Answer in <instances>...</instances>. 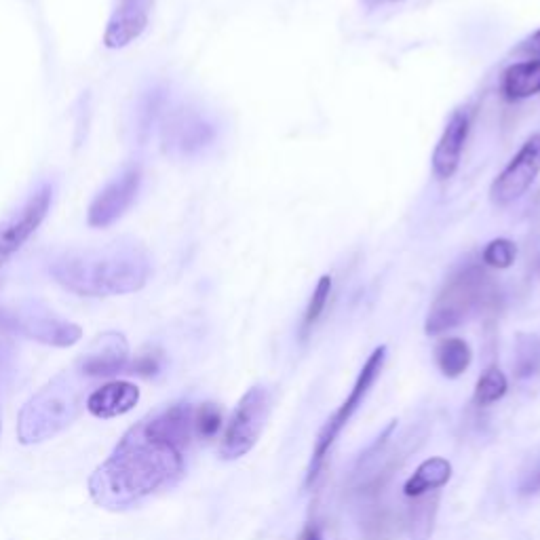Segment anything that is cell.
<instances>
[{
    "label": "cell",
    "instance_id": "obj_1",
    "mask_svg": "<svg viewBox=\"0 0 540 540\" xmlns=\"http://www.w3.org/2000/svg\"><path fill=\"white\" fill-rule=\"evenodd\" d=\"M184 448L173 441L157 412H150L119 439L89 477V496L106 511H127L176 486L186 471Z\"/></svg>",
    "mask_w": 540,
    "mask_h": 540
},
{
    "label": "cell",
    "instance_id": "obj_2",
    "mask_svg": "<svg viewBox=\"0 0 540 540\" xmlns=\"http://www.w3.org/2000/svg\"><path fill=\"white\" fill-rule=\"evenodd\" d=\"M150 256L142 243L119 239L95 247H76L53 258L49 273L68 292L110 298L140 292L150 279Z\"/></svg>",
    "mask_w": 540,
    "mask_h": 540
},
{
    "label": "cell",
    "instance_id": "obj_3",
    "mask_svg": "<svg viewBox=\"0 0 540 540\" xmlns=\"http://www.w3.org/2000/svg\"><path fill=\"white\" fill-rule=\"evenodd\" d=\"M81 378L79 372H64L26 401L17 418V437L24 446L53 439L81 416L87 403Z\"/></svg>",
    "mask_w": 540,
    "mask_h": 540
},
{
    "label": "cell",
    "instance_id": "obj_4",
    "mask_svg": "<svg viewBox=\"0 0 540 540\" xmlns=\"http://www.w3.org/2000/svg\"><path fill=\"white\" fill-rule=\"evenodd\" d=\"M492 298V283L475 264L462 266L443 283L441 292L429 308L427 321H424V332L429 336H439L454 327L465 323L477 308L484 306Z\"/></svg>",
    "mask_w": 540,
    "mask_h": 540
},
{
    "label": "cell",
    "instance_id": "obj_5",
    "mask_svg": "<svg viewBox=\"0 0 540 540\" xmlns=\"http://www.w3.org/2000/svg\"><path fill=\"white\" fill-rule=\"evenodd\" d=\"M0 332L19 334L28 340L66 349L83 338L81 325L57 317L38 302H19L0 306Z\"/></svg>",
    "mask_w": 540,
    "mask_h": 540
},
{
    "label": "cell",
    "instance_id": "obj_6",
    "mask_svg": "<svg viewBox=\"0 0 540 540\" xmlns=\"http://www.w3.org/2000/svg\"><path fill=\"white\" fill-rule=\"evenodd\" d=\"M384 361H387V346H378V349H374V353L368 357V361L363 363V368H361V372H359V376H357V380L353 384L349 397L344 399V403L336 410V414L325 422V427L321 429V433L317 437V443H315L311 467H308V475H306V484L308 486H311L313 481L319 477V471L323 467L325 456L330 454L338 435L342 433V429L346 427V424L351 422L355 412L363 405L365 397H368V393L372 391L378 376L382 374Z\"/></svg>",
    "mask_w": 540,
    "mask_h": 540
},
{
    "label": "cell",
    "instance_id": "obj_7",
    "mask_svg": "<svg viewBox=\"0 0 540 540\" xmlns=\"http://www.w3.org/2000/svg\"><path fill=\"white\" fill-rule=\"evenodd\" d=\"M270 414V395L262 384L249 389L237 403L233 416L228 418L220 441L222 460H239L249 454L260 439V433Z\"/></svg>",
    "mask_w": 540,
    "mask_h": 540
},
{
    "label": "cell",
    "instance_id": "obj_8",
    "mask_svg": "<svg viewBox=\"0 0 540 540\" xmlns=\"http://www.w3.org/2000/svg\"><path fill=\"white\" fill-rule=\"evenodd\" d=\"M53 205V186L49 182L38 186L32 195L0 220V268H5L22 247L30 241Z\"/></svg>",
    "mask_w": 540,
    "mask_h": 540
},
{
    "label": "cell",
    "instance_id": "obj_9",
    "mask_svg": "<svg viewBox=\"0 0 540 540\" xmlns=\"http://www.w3.org/2000/svg\"><path fill=\"white\" fill-rule=\"evenodd\" d=\"M540 173V133L530 135L490 186V201L507 207L522 199Z\"/></svg>",
    "mask_w": 540,
    "mask_h": 540
},
{
    "label": "cell",
    "instance_id": "obj_10",
    "mask_svg": "<svg viewBox=\"0 0 540 540\" xmlns=\"http://www.w3.org/2000/svg\"><path fill=\"white\" fill-rule=\"evenodd\" d=\"M142 167L131 165L108 182L89 205L87 222L93 228H108L119 222L135 203L142 188Z\"/></svg>",
    "mask_w": 540,
    "mask_h": 540
},
{
    "label": "cell",
    "instance_id": "obj_11",
    "mask_svg": "<svg viewBox=\"0 0 540 540\" xmlns=\"http://www.w3.org/2000/svg\"><path fill=\"white\" fill-rule=\"evenodd\" d=\"M214 125H211L203 114L178 108L167 112L161 127V142L167 154H176V157H190L214 142Z\"/></svg>",
    "mask_w": 540,
    "mask_h": 540
},
{
    "label": "cell",
    "instance_id": "obj_12",
    "mask_svg": "<svg viewBox=\"0 0 540 540\" xmlns=\"http://www.w3.org/2000/svg\"><path fill=\"white\" fill-rule=\"evenodd\" d=\"M129 342L119 332H104L95 338L76 361L83 378H112L127 372Z\"/></svg>",
    "mask_w": 540,
    "mask_h": 540
},
{
    "label": "cell",
    "instance_id": "obj_13",
    "mask_svg": "<svg viewBox=\"0 0 540 540\" xmlns=\"http://www.w3.org/2000/svg\"><path fill=\"white\" fill-rule=\"evenodd\" d=\"M471 131V112L467 108H456L441 131V138L433 150L431 167L435 178L446 182L456 176L462 161V152L469 140Z\"/></svg>",
    "mask_w": 540,
    "mask_h": 540
},
{
    "label": "cell",
    "instance_id": "obj_14",
    "mask_svg": "<svg viewBox=\"0 0 540 540\" xmlns=\"http://www.w3.org/2000/svg\"><path fill=\"white\" fill-rule=\"evenodd\" d=\"M157 0H119L112 11L104 32V45L108 49H123L144 34L150 22V13Z\"/></svg>",
    "mask_w": 540,
    "mask_h": 540
},
{
    "label": "cell",
    "instance_id": "obj_15",
    "mask_svg": "<svg viewBox=\"0 0 540 540\" xmlns=\"http://www.w3.org/2000/svg\"><path fill=\"white\" fill-rule=\"evenodd\" d=\"M140 401V389L127 380H110L102 387L95 389L89 397L85 408L95 418H119L131 412Z\"/></svg>",
    "mask_w": 540,
    "mask_h": 540
},
{
    "label": "cell",
    "instance_id": "obj_16",
    "mask_svg": "<svg viewBox=\"0 0 540 540\" xmlns=\"http://www.w3.org/2000/svg\"><path fill=\"white\" fill-rule=\"evenodd\" d=\"M452 479V462L448 458H429L410 475L405 481L403 494L408 498H418L431 492H439L443 486H448Z\"/></svg>",
    "mask_w": 540,
    "mask_h": 540
},
{
    "label": "cell",
    "instance_id": "obj_17",
    "mask_svg": "<svg viewBox=\"0 0 540 540\" xmlns=\"http://www.w3.org/2000/svg\"><path fill=\"white\" fill-rule=\"evenodd\" d=\"M507 100H528L540 93V60L517 62L503 72L500 81Z\"/></svg>",
    "mask_w": 540,
    "mask_h": 540
},
{
    "label": "cell",
    "instance_id": "obj_18",
    "mask_svg": "<svg viewBox=\"0 0 540 540\" xmlns=\"http://www.w3.org/2000/svg\"><path fill=\"white\" fill-rule=\"evenodd\" d=\"M435 361L443 376L458 378L469 370V365L473 361V351L467 340L443 338L435 349Z\"/></svg>",
    "mask_w": 540,
    "mask_h": 540
},
{
    "label": "cell",
    "instance_id": "obj_19",
    "mask_svg": "<svg viewBox=\"0 0 540 540\" xmlns=\"http://www.w3.org/2000/svg\"><path fill=\"white\" fill-rule=\"evenodd\" d=\"M412 500L414 503L408 509V534L412 540H429L435 528L439 492L424 494Z\"/></svg>",
    "mask_w": 540,
    "mask_h": 540
},
{
    "label": "cell",
    "instance_id": "obj_20",
    "mask_svg": "<svg viewBox=\"0 0 540 540\" xmlns=\"http://www.w3.org/2000/svg\"><path fill=\"white\" fill-rule=\"evenodd\" d=\"M513 370L519 380H528L540 374V336L522 334L515 344Z\"/></svg>",
    "mask_w": 540,
    "mask_h": 540
},
{
    "label": "cell",
    "instance_id": "obj_21",
    "mask_svg": "<svg viewBox=\"0 0 540 540\" xmlns=\"http://www.w3.org/2000/svg\"><path fill=\"white\" fill-rule=\"evenodd\" d=\"M509 391V380L507 376L500 372L496 365L488 368L484 374L479 376L477 384H475V393H473V401L479 408H486V405H492L496 401L503 399Z\"/></svg>",
    "mask_w": 540,
    "mask_h": 540
},
{
    "label": "cell",
    "instance_id": "obj_22",
    "mask_svg": "<svg viewBox=\"0 0 540 540\" xmlns=\"http://www.w3.org/2000/svg\"><path fill=\"white\" fill-rule=\"evenodd\" d=\"M224 424L222 408L214 401L195 405V439H214Z\"/></svg>",
    "mask_w": 540,
    "mask_h": 540
},
{
    "label": "cell",
    "instance_id": "obj_23",
    "mask_svg": "<svg viewBox=\"0 0 540 540\" xmlns=\"http://www.w3.org/2000/svg\"><path fill=\"white\" fill-rule=\"evenodd\" d=\"M332 287H334V281L330 275H323L317 281V285L313 289V296H311V300H308L306 313H304V321H302L304 330L313 327L319 321V317L323 315L325 306H327V302H330V296H332Z\"/></svg>",
    "mask_w": 540,
    "mask_h": 540
},
{
    "label": "cell",
    "instance_id": "obj_24",
    "mask_svg": "<svg viewBox=\"0 0 540 540\" xmlns=\"http://www.w3.org/2000/svg\"><path fill=\"white\" fill-rule=\"evenodd\" d=\"M515 256H517V247L511 239H492L484 247V254H481L486 266L498 268V270L511 268L515 262Z\"/></svg>",
    "mask_w": 540,
    "mask_h": 540
},
{
    "label": "cell",
    "instance_id": "obj_25",
    "mask_svg": "<svg viewBox=\"0 0 540 540\" xmlns=\"http://www.w3.org/2000/svg\"><path fill=\"white\" fill-rule=\"evenodd\" d=\"M165 365V357L159 349H144L140 355H135L133 361H129L127 372L131 376H142V378H154L159 376Z\"/></svg>",
    "mask_w": 540,
    "mask_h": 540
},
{
    "label": "cell",
    "instance_id": "obj_26",
    "mask_svg": "<svg viewBox=\"0 0 540 540\" xmlns=\"http://www.w3.org/2000/svg\"><path fill=\"white\" fill-rule=\"evenodd\" d=\"M517 492L522 496L540 494V456L534 458L528 467H524L517 481Z\"/></svg>",
    "mask_w": 540,
    "mask_h": 540
},
{
    "label": "cell",
    "instance_id": "obj_27",
    "mask_svg": "<svg viewBox=\"0 0 540 540\" xmlns=\"http://www.w3.org/2000/svg\"><path fill=\"white\" fill-rule=\"evenodd\" d=\"M15 357H17V351H15L13 340L7 334L0 332V387L7 384V380L11 378L15 370Z\"/></svg>",
    "mask_w": 540,
    "mask_h": 540
},
{
    "label": "cell",
    "instance_id": "obj_28",
    "mask_svg": "<svg viewBox=\"0 0 540 540\" xmlns=\"http://www.w3.org/2000/svg\"><path fill=\"white\" fill-rule=\"evenodd\" d=\"M522 51L528 53V55H532L534 60H540V30H536V32L528 38V41L522 45Z\"/></svg>",
    "mask_w": 540,
    "mask_h": 540
},
{
    "label": "cell",
    "instance_id": "obj_29",
    "mask_svg": "<svg viewBox=\"0 0 540 540\" xmlns=\"http://www.w3.org/2000/svg\"><path fill=\"white\" fill-rule=\"evenodd\" d=\"M298 540H323V538H321V530H319L315 524H308V526L302 530V534H300Z\"/></svg>",
    "mask_w": 540,
    "mask_h": 540
},
{
    "label": "cell",
    "instance_id": "obj_30",
    "mask_svg": "<svg viewBox=\"0 0 540 540\" xmlns=\"http://www.w3.org/2000/svg\"><path fill=\"white\" fill-rule=\"evenodd\" d=\"M538 266H540V264H538Z\"/></svg>",
    "mask_w": 540,
    "mask_h": 540
}]
</instances>
